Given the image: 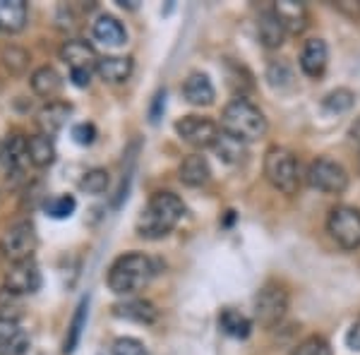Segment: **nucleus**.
<instances>
[{
	"label": "nucleus",
	"mask_w": 360,
	"mask_h": 355,
	"mask_svg": "<svg viewBox=\"0 0 360 355\" xmlns=\"http://www.w3.org/2000/svg\"><path fill=\"white\" fill-rule=\"evenodd\" d=\"M79 188L89 195H101L108 188V173L103 168H91V171L84 173V178L79 180Z\"/></svg>",
	"instance_id": "28"
},
{
	"label": "nucleus",
	"mask_w": 360,
	"mask_h": 355,
	"mask_svg": "<svg viewBox=\"0 0 360 355\" xmlns=\"http://www.w3.org/2000/svg\"><path fill=\"white\" fill-rule=\"evenodd\" d=\"M183 94L193 106H212L214 98H217V91H214L212 79L207 77L205 72H193L183 84Z\"/></svg>",
	"instance_id": "18"
},
{
	"label": "nucleus",
	"mask_w": 360,
	"mask_h": 355,
	"mask_svg": "<svg viewBox=\"0 0 360 355\" xmlns=\"http://www.w3.org/2000/svg\"><path fill=\"white\" fill-rule=\"evenodd\" d=\"M72 137H75V142H77V144H84V147H86V144L94 142L96 127L89 125V123H79V125L72 127Z\"/></svg>",
	"instance_id": "36"
},
{
	"label": "nucleus",
	"mask_w": 360,
	"mask_h": 355,
	"mask_svg": "<svg viewBox=\"0 0 360 355\" xmlns=\"http://www.w3.org/2000/svg\"><path fill=\"white\" fill-rule=\"evenodd\" d=\"M288 312V293L278 283H264L255 295V319L264 329H271L286 317Z\"/></svg>",
	"instance_id": "7"
},
{
	"label": "nucleus",
	"mask_w": 360,
	"mask_h": 355,
	"mask_svg": "<svg viewBox=\"0 0 360 355\" xmlns=\"http://www.w3.org/2000/svg\"><path fill=\"white\" fill-rule=\"evenodd\" d=\"M154 276V262L142 252H127L108 269V288L118 295H132L142 290Z\"/></svg>",
	"instance_id": "2"
},
{
	"label": "nucleus",
	"mask_w": 360,
	"mask_h": 355,
	"mask_svg": "<svg viewBox=\"0 0 360 355\" xmlns=\"http://www.w3.org/2000/svg\"><path fill=\"white\" fill-rule=\"evenodd\" d=\"M115 314L130 319V322H137V324H152V322H156V317H159L156 307L149 300L120 302V305H115Z\"/></svg>",
	"instance_id": "23"
},
{
	"label": "nucleus",
	"mask_w": 360,
	"mask_h": 355,
	"mask_svg": "<svg viewBox=\"0 0 360 355\" xmlns=\"http://www.w3.org/2000/svg\"><path fill=\"white\" fill-rule=\"evenodd\" d=\"M351 106H353V91L348 89H336L324 98V108L332 110V113H344Z\"/></svg>",
	"instance_id": "33"
},
{
	"label": "nucleus",
	"mask_w": 360,
	"mask_h": 355,
	"mask_svg": "<svg viewBox=\"0 0 360 355\" xmlns=\"http://www.w3.org/2000/svg\"><path fill=\"white\" fill-rule=\"evenodd\" d=\"M39 286H41V271L34 259L13 262V266L5 273V288L13 290L15 295L37 293Z\"/></svg>",
	"instance_id": "10"
},
{
	"label": "nucleus",
	"mask_w": 360,
	"mask_h": 355,
	"mask_svg": "<svg viewBox=\"0 0 360 355\" xmlns=\"http://www.w3.org/2000/svg\"><path fill=\"white\" fill-rule=\"evenodd\" d=\"M185 205L173 192H156L137 219V233L147 240H159L168 235L183 219Z\"/></svg>",
	"instance_id": "1"
},
{
	"label": "nucleus",
	"mask_w": 360,
	"mask_h": 355,
	"mask_svg": "<svg viewBox=\"0 0 360 355\" xmlns=\"http://www.w3.org/2000/svg\"><path fill=\"white\" fill-rule=\"evenodd\" d=\"M219 327H221L224 334L233 336V339H248L250 331H252V322L243 312L233 310V307H226L219 314Z\"/></svg>",
	"instance_id": "25"
},
{
	"label": "nucleus",
	"mask_w": 360,
	"mask_h": 355,
	"mask_svg": "<svg viewBox=\"0 0 360 355\" xmlns=\"http://www.w3.org/2000/svg\"><path fill=\"white\" fill-rule=\"evenodd\" d=\"M29 351V336L20 322L0 319V355H25Z\"/></svg>",
	"instance_id": "17"
},
{
	"label": "nucleus",
	"mask_w": 360,
	"mask_h": 355,
	"mask_svg": "<svg viewBox=\"0 0 360 355\" xmlns=\"http://www.w3.org/2000/svg\"><path fill=\"white\" fill-rule=\"evenodd\" d=\"M29 159H32L34 166L46 168L56 161V147H53V139L46 137V135H34L29 137Z\"/></svg>",
	"instance_id": "27"
},
{
	"label": "nucleus",
	"mask_w": 360,
	"mask_h": 355,
	"mask_svg": "<svg viewBox=\"0 0 360 355\" xmlns=\"http://www.w3.org/2000/svg\"><path fill=\"white\" fill-rule=\"evenodd\" d=\"M327 231L332 240L344 250L360 247V209L351 205H339L329 212Z\"/></svg>",
	"instance_id": "5"
},
{
	"label": "nucleus",
	"mask_w": 360,
	"mask_h": 355,
	"mask_svg": "<svg viewBox=\"0 0 360 355\" xmlns=\"http://www.w3.org/2000/svg\"><path fill=\"white\" fill-rule=\"evenodd\" d=\"M96 72L101 75V79H106V82L120 84L132 75V60L130 58H120V56H103L96 65Z\"/></svg>",
	"instance_id": "21"
},
{
	"label": "nucleus",
	"mask_w": 360,
	"mask_h": 355,
	"mask_svg": "<svg viewBox=\"0 0 360 355\" xmlns=\"http://www.w3.org/2000/svg\"><path fill=\"white\" fill-rule=\"evenodd\" d=\"M3 63H5V67H8L10 72L20 75V72H25V67L29 63V56H27V51L17 49V46H10V49L3 51Z\"/></svg>",
	"instance_id": "32"
},
{
	"label": "nucleus",
	"mask_w": 360,
	"mask_h": 355,
	"mask_svg": "<svg viewBox=\"0 0 360 355\" xmlns=\"http://www.w3.org/2000/svg\"><path fill=\"white\" fill-rule=\"evenodd\" d=\"M221 130L233 135L240 142H255L264 137L266 118L264 113L248 98H233L221 113Z\"/></svg>",
	"instance_id": "3"
},
{
	"label": "nucleus",
	"mask_w": 360,
	"mask_h": 355,
	"mask_svg": "<svg viewBox=\"0 0 360 355\" xmlns=\"http://www.w3.org/2000/svg\"><path fill=\"white\" fill-rule=\"evenodd\" d=\"M348 137H351V142L360 149V118L351 125V130H348Z\"/></svg>",
	"instance_id": "38"
},
{
	"label": "nucleus",
	"mask_w": 360,
	"mask_h": 355,
	"mask_svg": "<svg viewBox=\"0 0 360 355\" xmlns=\"http://www.w3.org/2000/svg\"><path fill=\"white\" fill-rule=\"evenodd\" d=\"M274 13L278 15V20L283 22L288 34H303L307 29V8L303 3L281 0V3H274Z\"/></svg>",
	"instance_id": "19"
},
{
	"label": "nucleus",
	"mask_w": 360,
	"mask_h": 355,
	"mask_svg": "<svg viewBox=\"0 0 360 355\" xmlns=\"http://www.w3.org/2000/svg\"><path fill=\"white\" fill-rule=\"evenodd\" d=\"M20 295H15L13 290L0 288V319H10V322H17L20 319Z\"/></svg>",
	"instance_id": "29"
},
{
	"label": "nucleus",
	"mask_w": 360,
	"mask_h": 355,
	"mask_svg": "<svg viewBox=\"0 0 360 355\" xmlns=\"http://www.w3.org/2000/svg\"><path fill=\"white\" fill-rule=\"evenodd\" d=\"M63 86V77L56 72V67L44 65L39 70H34L32 75V89L34 94L44 96V98H53Z\"/></svg>",
	"instance_id": "24"
},
{
	"label": "nucleus",
	"mask_w": 360,
	"mask_h": 355,
	"mask_svg": "<svg viewBox=\"0 0 360 355\" xmlns=\"http://www.w3.org/2000/svg\"><path fill=\"white\" fill-rule=\"evenodd\" d=\"M291 355H332V346L322 336H307L293 348Z\"/></svg>",
	"instance_id": "30"
},
{
	"label": "nucleus",
	"mask_w": 360,
	"mask_h": 355,
	"mask_svg": "<svg viewBox=\"0 0 360 355\" xmlns=\"http://www.w3.org/2000/svg\"><path fill=\"white\" fill-rule=\"evenodd\" d=\"M0 156H3V166H5V173H8V180H20L25 176L27 166L32 164V159H29V139H25L22 135L8 137Z\"/></svg>",
	"instance_id": "12"
},
{
	"label": "nucleus",
	"mask_w": 360,
	"mask_h": 355,
	"mask_svg": "<svg viewBox=\"0 0 360 355\" xmlns=\"http://www.w3.org/2000/svg\"><path fill=\"white\" fill-rule=\"evenodd\" d=\"M286 27L278 20V15L274 13V5L271 8H264L257 17V37L262 41L264 49H278L286 39Z\"/></svg>",
	"instance_id": "14"
},
{
	"label": "nucleus",
	"mask_w": 360,
	"mask_h": 355,
	"mask_svg": "<svg viewBox=\"0 0 360 355\" xmlns=\"http://www.w3.org/2000/svg\"><path fill=\"white\" fill-rule=\"evenodd\" d=\"M84 314H86V300L79 302L77 307V314H75L72 324H70V334H68V341H65V353H72L75 346L79 341V334H82V324H84Z\"/></svg>",
	"instance_id": "34"
},
{
	"label": "nucleus",
	"mask_w": 360,
	"mask_h": 355,
	"mask_svg": "<svg viewBox=\"0 0 360 355\" xmlns=\"http://www.w3.org/2000/svg\"><path fill=\"white\" fill-rule=\"evenodd\" d=\"M94 39L106 46H120L127 41V32L115 17L103 15L94 22Z\"/></svg>",
	"instance_id": "22"
},
{
	"label": "nucleus",
	"mask_w": 360,
	"mask_h": 355,
	"mask_svg": "<svg viewBox=\"0 0 360 355\" xmlns=\"http://www.w3.org/2000/svg\"><path fill=\"white\" fill-rule=\"evenodd\" d=\"M307 183L324 195H344L348 188V173L339 161L319 156L307 166Z\"/></svg>",
	"instance_id": "6"
},
{
	"label": "nucleus",
	"mask_w": 360,
	"mask_h": 355,
	"mask_svg": "<svg viewBox=\"0 0 360 355\" xmlns=\"http://www.w3.org/2000/svg\"><path fill=\"white\" fill-rule=\"evenodd\" d=\"M27 25L25 0H0V32L17 34Z\"/></svg>",
	"instance_id": "20"
},
{
	"label": "nucleus",
	"mask_w": 360,
	"mask_h": 355,
	"mask_svg": "<svg viewBox=\"0 0 360 355\" xmlns=\"http://www.w3.org/2000/svg\"><path fill=\"white\" fill-rule=\"evenodd\" d=\"M75 207H77V202H75L72 195H58L46 205V212L53 219H68L75 212Z\"/></svg>",
	"instance_id": "31"
},
{
	"label": "nucleus",
	"mask_w": 360,
	"mask_h": 355,
	"mask_svg": "<svg viewBox=\"0 0 360 355\" xmlns=\"http://www.w3.org/2000/svg\"><path fill=\"white\" fill-rule=\"evenodd\" d=\"M300 70L307 75V77L317 79L324 75L327 70V63H329V49L322 39H310L305 41L303 51H300Z\"/></svg>",
	"instance_id": "13"
},
{
	"label": "nucleus",
	"mask_w": 360,
	"mask_h": 355,
	"mask_svg": "<svg viewBox=\"0 0 360 355\" xmlns=\"http://www.w3.org/2000/svg\"><path fill=\"white\" fill-rule=\"evenodd\" d=\"M0 250L10 262L32 259L34 250H37V231H34L32 221H17L10 226L0 238Z\"/></svg>",
	"instance_id": "8"
},
{
	"label": "nucleus",
	"mask_w": 360,
	"mask_h": 355,
	"mask_svg": "<svg viewBox=\"0 0 360 355\" xmlns=\"http://www.w3.org/2000/svg\"><path fill=\"white\" fill-rule=\"evenodd\" d=\"M212 149L217 151L224 164H231V166L240 164V161L245 159V142H240V139H236L233 135H229V132H224V130Z\"/></svg>",
	"instance_id": "26"
},
{
	"label": "nucleus",
	"mask_w": 360,
	"mask_h": 355,
	"mask_svg": "<svg viewBox=\"0 0 360 355\" xmlns=\"http://www.w3.org/2000/svg\"><path fill=\"white\" fill-rule=\"evenodd\" d=\"M113 355H147V348L144 343H139L137 339H130V336H123V339H115L111 346Z\"/></svg>",
	"instance_id": "35"
},
{
	"label": "nucleus",
	"mask_w": 360,
	"mask_h": 355,
	"mask_svg": "<svg viewBox=\"0 0 360 355\" xmlns=\"http://www.w3.org/2000/svg\"><path fill=\"white\" fill-rule=\"evenodd\" d=\"M176 132L183 142H188L195 149L214 147L219 135H221L219 125L209 118H202V115H185V118H180L176 123Z\"/></svg>",
	"instance_id": "9"
},
{
	"label": "nucleus",
	"mask_w": 360,
	"mask_h": 355,
	"mask_svg": "<svg viewBox=\"0 0 360 355\" xmlns=\"http://www.w3.org/2000/svg\"><path fill=\"white\" fill-rule=\"evenodd\" d=\"M264 178L269 185L283 195H295L300 188V164L283 147H271L264 154Z\"/></svg>",
	"instance_id": "4"
},
{
	"label": "nucleus",
	"mask_w": 360,
	"mask_h": 355,
	"mask_svg": "<svg viewBox=\"0 0 360 355\" xmlns=\"http://www.w3.org/2000/svg\"><path fill=\"white\" fill-rule=\"evenodd\" d=\"M346 346L348 348H353V351H360V319L356 324H353L351 329H348V334H346Z\"/></svg>",
	"instance_id": "37"
},
{
	"label": "nucleus",
	"mask_w": 360,
	"mask_h": 355,
	"mask_svg": "<svg viewBox=\"0 0 360 355\" xmlns=\"http://www.w3.org/2000/svg\"><path fill=\"white\" fill-rule=\"evenodd\" d=\"M70 110H72V108H70L68 103H63V101L46 103V106L37 113V127H39V132L53 139L58 132L63 130V125L68 123Z\"/></svg>",
	"instance_id": "15"
},
{
	"label": "nucleus",
	"mask_w": 360,
	"mask_h": 355,
	"mask_svg": "<svg viewBox=\"0 0 360 355\" xmlns=\"http://www.w3.org/2000/svg\"><path fill=\"white\" fill-rule=\"evenodd\" d=\"M60 60L70 67V72H94L98 60L94 46L82 41V39H70L60 49Z\"/></svg>",
	"instance_id": "11"
},
{
	"label": "nucleus",
	"mask_w": 360,
	"mask_h": 355,
	"mask_svg": "<svg viewBox=\"0 0 360 355\" xmlns=\"http://www.w3.org/2000/svg\"><path fill=\"white\" fill-rule=\"evenodd\" d=\"M178 178H180V183L188 185V188H202V185H207L209 178H212L209 161L202 154L185 156L183 164L178 166Z\"/></svg>",
	"instance_id": "16"
}]
</instances>
